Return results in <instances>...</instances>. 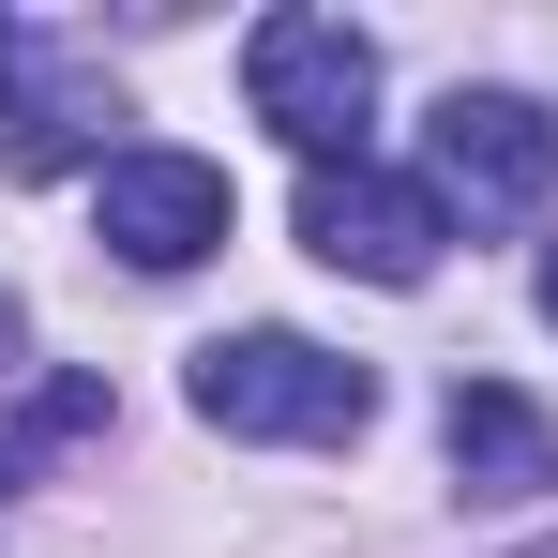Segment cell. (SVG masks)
<instances>
[{"label":"cell","mask_w":558,"mask_h":558,"mask_svg":"<svg viewBox=\"0 0 558 558\" xmlns=\"http://www.w3.org/2000/svg\"><path fill=\"white\" fill-rule=\"evenodd\" d=\"M182 392L211 438H363L377 423V377L348 348H302V332H211Z\"/></svg>","instance_id":"1"},{"label":"cell","mask_w":558,"mask_h":558,"mask_svg":"<svg viewBox=\"0 0 558 558\" xmlns=\"http://www.w3.org/2000/svg\"><path fill=\"white\" fill-rule=\"evenodd\" d=\"M242 92L302 167H363V106H377V46L348 15H257L242 31Z\"/></svg>","instance_id":"2"},{"label":"cell","mask_w":558,"mask_h":558,"mask_svg":"<svg viewBox=\"0 0 558 558\" xmlns=\"http://www.w3.org/2000/svg\"><path fill=\"white\" fill-rule=\"evenodd\" d=\"M92 211H106V242H121L136 272H196V257H211V242L242 227L227 167H196V151H106Z\"/></svg>","instance_id":"3"},{"label":"cell","mask_w":558,"mask_h":558,"mask_svg":"<svg viewBox=\"0 0 558 558\" xmlns=\"http://www.w3.org/2000/svg\"><path fill=\"white\" fill-rule=\"evenodd\" d=\"M302 242H317L332 272H363V287H423L453 227H438V196L392 182V167H317V182H302Z\"/></svg>","instance_id":"4"},{"label":"cell","mask_w":558,"mask_h":558,"mask_svg":"<svg viewBox=\"0 0 558 558\" xmlns=\"http://www.w3.org/2000/svg\"><path fill=\"white\" fill-rule=\"evenodd\" d=\"M558 182V121L529 92H453L438 106V196H468V227H513Z\"/></svg>","instance_id":"5"},{"label":"cell","mask_w":558,"mask_h":558,"mask_svg":"<svg viewBox=\"0 0 558 558\" xmlns=\"http://www.w3.org/2000/svg\"><path fill=\"white\" fill-rule=\"evenodd\" d=\"M92 151H106V92L61 76V61L0 15V182H61V167H92Z\"/></svg>","instance_id":"6"},{"label":"cell","mask_w":558,"mask_h":558,"mask_svg":"<svg viewBox=\"0 0 558 558\" xmlns=\"http://www.w3.org/2000/svg\"><path fill=\"white\" fill-rule=\"evenodd\" d=\"M438 438H453V483H468V498H544V483H558V423L529 408V392H498V377H453Z\"/></svg>","instance_id":"7"},{"label":"cell","mask_w":558,"mask_h":558,"mask_svg":"<svg viewBox=\"0 0 558 558\" xmlns=\"http://www.w3.org/2000/svg\"><path fill=\"white\" fill-rule=\"evenodd\" d=\"M76 438H106V377H46V392H15V408H0V483H31V468L76 453Z\"/></svg>","instance_id":"8"},{"label":"cell","mask_w":558,"mask_h":558,"mask_svg":"<svg viewBox=\"0 0 558 558\" xmlns=\"http://www.w3.org/2000/svg\"><path fill=\"white\" fill-rule=\"evenodd\" d=\"M0 377H15V287H0Z\"/></svg>","instance_id":"9"},{"label":"cell","mask_w":558,"mask_h":558,"mask_svg":"<svg viewBox=\"0 0 558 558\" xmlns=\"http://www.w3.org/2000/svg\"><path fill=\"white\" fill-rule=\"evenodd\" d=\"M544 317H558V242H544Z\"/></svg>","instance_id":"10"},{"label":"cell","mask_w":558,"mask_h":558,"mask_svg":"<svg viewBox=\"0 0 558 558\" xmlns=\"http://www.w3.org/2000/svg\"><path fill=\"white\" fill-rule=\"evenodd\" d=\"M544 558H558V544H544Z\"/></svg>","instance_id":"11"}]
</instances>
